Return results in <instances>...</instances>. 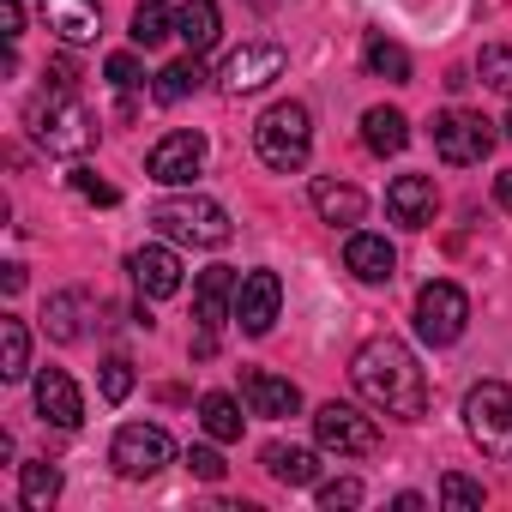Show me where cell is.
I'll return each instance as SVG.
<instances>
[{"label": "cell", "instance_id": "cell-9", "mask_svg": "<svg viewBox=\"0 0 512 512\" xmlns=\"http://www.w3.org/2000/svg\"><path fill=\"white\" fill-rule=\"evenodd\" d=\"M109 464H115V476H127V482H151L163 464H175V440H169V428H157V422H127V428L115 434V446H109Z\"/></svg>", "mask_w": 512, "mask_h": 512}, {"label": "cell", "instance_id": "cell-8", "mask_svg": "<svg viewBox=\"0 0 512 512\" xmlns=\"http://www.w3.org/2000/svg\"><path fill=\"white\" fill-rule=\"evenodd\" d=\"M314 440H320V452H332V458H374V452H380L374 416H362L356 404H338V398L314 410Z\"/></svg>", "mask_w": 512, "mask_h": 512}, {"label": "cell", "instance_id": "cell-31", "mask_svg": "<svg viewBox=\"0 0 512 512\" xmlns=\"http://www.w3.org/2000/svg\"><path fill=\"white\" fill-rule=\"evenodd\" d=\"M476 79H482L488 91L512 97V49H506V43H488V49L476 55Z\"/></svg>", "mask_w": 512, "mask_h": 512}, {"label": "cell", "instance_id": "cell-6", "mask_svg": "<svg viewBox=\"0 0 512 512\" xmlns=\"http://www.w3.org/2000/svg\"><path fill=\"white\" fill-rule=\"evenodd\" d=\"M464 326H470V296H464L452 278H434V284L416 290V338H422L428 350L458 344Z\"/></svg>", "mask_w": 512, "mask_h": 512}, {"label": "cell", "instance_id": "cell-34", "mask_svg": "<svg viewBox=\"0 0 512 512\" xmlns=\"http://www.w3.org/2000/svg\"><path fill=\"white\" fill-rule=\"evenodd\" d=\"M127 392H133V362H127V356H109V362H103V398L121 404Z\"/></svg>", "mask_w": 512, "mask_h": 512}, {"label": "cell", "instance_id": "cell-28", "mask_svg": "<svg viewBox=\"0 0 512 512\" xmlns=\"http://www.w3.org/2000/svg\"><path fill=\"white\" fill-rule=\"evenodd\" d=\"M241 422H247V416H241V404H235L229 392H205V398H199V428H205L211 440H223V446L241 440Z\"/></svg>", "mask_w": 512, "mask_h": 512}, {"label": "cell", "instance_id": "cell-41", "mask_svg": "<svg viewBox=\"0 0 512 512\" xmlns=\"http://www.w3.org/2000/svg\"><path fill=\"white\" fill-rule=\"evenodd\" d=\"M506 139H512V115H506Z\"/></svg>", "mask_w": 512, "mask_h": 512}, {"label": "cell", "instance_id": "cell-27", "mask_svg": "<svg viewBox=\"0 0 512 512\" xmlns=\"http://www.w3.org/2000/svg\"><path fill=\"white\" fill-rule=\"evenodd\" d=\"M205 85V67H199V55H181V61H169L157 79H151V97L157 103H181V97H193Z\"/></svg>", "mask_w": 512, "mask_h": 512}, {"label": "cell", "instance_id": "cell-29", "mask_svg": "<svg viewBox=\"0 0 512 512\" xmlns=\"http://www.w3.org/2000/svg\"><path fill=\"white\" fill-rule=\"evenodd\" d=\"M31 374V332L25 320H0V380H25Z\"/></svg>", "mask_w": 512, "mask_h": 512}, {"label": "cell", "instance_id": "cell-15", "mask_svg": "<svg viewBox=\"0 0 512 512\" xmlns=\"http://www.w3.org/2000/svg\"><path fill=\"white\" fill-rule=\"evenodd\" d=\"M386 211H392V223H404V229H428L434 211H440L434 175H398V181L386 187Z\"/></svg>", "mask_w": 512, "mask_h": 512}, {"label": "cell", "instance_id": "cell-7", "mask_svg": "<svg viewBox=\"0 0 512 512\" xmlns=\"http://www.w3.org/2000/svg\"><path fill=\"white\" fill-rule=\"evenodd\" d=\"M235 272L229 266H211V272H199V284H193V320H199V338H193V356L205 362V356H217V338H223V326L235 320Z\"/></svg>", "mask_w": 512, "mask_h": 512}, {"label": "cell", "instance_id": "cell-32", "mask_svg": "<svg viewBox=\"0 0 512 512\" xmlns=\"http://www.w3.org/2000/svg\"><path fill=\"white\" fill-rule=\"evenodd\" d=\"M440 506H452V512H476V506H482V482L446 470V476H440Z\"/></svg>", "mask_w": 512, "mask_h": 512}, {"label": "cell", "instance_id": "cell-17", "mask_svg": "<svg viewBox=\"0 0 512 512\" xmlns=\"http://www.w3.org/2000/svg\"><path fill=\"white\" fill-rule=\"evenodd\" d=\"M344 266H350L362 284H392V278H398V247H392L386 235L356 229V235L344 241Z\"/></svg>", "mask_w": 512, "mask_h": 512}, {"label": "cell", "instance_id": "cell-21", "mask_svg": "<svg viewBox=\"0 0 512 512\" xmlns=\"http://www.w3.org/2000/svg\"><path fill=\"white\" fill-rule=\"evenodd\" d=\"M97 302L85 296V290H55L49 296V308H43V332L55 338V344H79L85 338V314H91Z\"/></svg>", "mask_w": 512, "mask_h": 512}, {"label": "cell", "instance_id": "cell-11", "mask_svg": "<svg viewBox=\"0 0 512 512\" xmlns=\"http://www.w3.org/2000/svg\"><path fill=\"white\" fill-rule=\"evenodd\" d=\"M205 169V133H163L157 145H151V157H145V175L157 181V187H187L193 175Z\"/></svg>", "mask_w": 512, "mask_h": 512}, {"label": "cell", "instance_id": "cell-26", "mask_svg": "<svg viewBox=\"0 0 512 512\" xmlns=\"http://www.w3.org/2000/svg\"><path fill=\"white\" fill-rule=\"evenodd\" d=\"M362 61H368V73L374 79H386V85H410V49L404 43H392V37H368L362 43Z\"/></svg>", "mask_w": 512, "mask_h": 512}, {"label": "cell", "instance_id": "cell-40", "mask_svg": "<svg viewBox=\"0 0 512 512\" xmlns=\"http://www.w3.org/2000/svg\"><path fill=\"white\" fill-rule=\"evenodd\" d=\"M0 284H7V296H19L25 290V266H7V278H0Z\"/></svg>", "mask_w": 512, "mask_h": 512}, {"label": "cell", "instance_id": "cell-30", "mask_svg": "<svg viewBox=\"0 0 512 512\" xmlns=\"http://www.w3.org/2000/svg\"><path fill=\"white\" fill-rule=\"evenodd\" d=\"M175 37V7H163V0H139V13H133V43L139 49H157Z\"/></svg>", "mask_w": 512, "mask_h": 512}, {"label": "cell", "instance_id": "cell-24", "mask_svg": "<svg viewBox=\"0 0 512 512\" xmlns=\"http://www.w3.org/2000/svg\"><path fill=\"white\" fill-rule=\"evenodd\" d=\"M362 145H368L374 157H398V151L410 145V121H404L398 109H386V103H380V109H368V115H362Z\"/></svg>", "mask_w": 512, "mask_h": 512}, {"label": "cell", "instance_id": "cell-36", "mask_svg": "<svg viewBox=\"0 0 512 512\" xmlns=\"http://www.w3.org/2000/svg\"><path fill=\"white\" fill-rule=\"evenodd\" d=\"M73 193H79V199H91V205H115V199H121V193H115L109 181H97L91 169H73Z\"/></svg>", "mask_w": 512, "mask_h": 512}, {"label": "cell", "instance_id": "cell-14", "mask_svg": "<svg viewBox=\"0 0 512 512\" xmlns=\"http://www.w3.org/2000/svg\"><path fill=\"white\" fill-rule=\"evenodd\" d=\"M127 272H133L139 296L163 302V296H175V290H181V253H175V247H157V241H145V247L133 253V260H127Z\"/></svg>", "mask_w": 512, "mask_h": 512}, {"label": "cell", "instance_id": "cell-39", "mask_svg": "<svg viewBox=\"0 0 512 512\" xmlns=\"http://www.w3.org/2000/svg\"><path fill=\"white\" fill-rule=\"evenodd\" d=\"M494 205H500V211H512V169H500V175H494Z\"/></svg>", "mask_w": 512, "mask_h": 512}, {"label": "cell", "instance_id": "cell-22", "mask_svg": "<svg viewBox=\"0 0 512 512\" xmlns=\"http://www.w3.org/2000/svg\"><path fill=\"white\" fill-rule=\"evenodd\" d=\"M260 464H266V476L284 482V488H314V482H320V458H314L308 446H284V440H272V446L260 452Z\"/></svg>", "mask_w": 512, "mask_h": 512}, {"label": "cell", "instance_id": "cell-23", "mask_svg": "<svg viewBox=\"0 0 512 512\" xmlns=\"http://www.w3.org/2000/svg\"><path fill=\"white\" fill-rule=\"evenodd\" d=\"M217 25H223L217 0H181V7H175V37L187 43V55H205L217 43Z\"/></svg>", "mask_w": 512, "mask_h": 512}, {"label": "cell", "instance_id": "cell-3", "mask_svg": "<svg viewBox=\"0 0 512 512\" xmlns=\"http://www.w3.org/2000/svg\"><path fill=\"white\" fill-rule=\"evenodd\" d=\"M31 133L37 145H49L55 157H85L97 145V115L73 97V91H49L31 103Z\"/></svg>", "mask_w": 512, "mask_h": 512}, {"label": "cell", "instance_id": "cell-1", "mask_svg": "<svg viewBox=\"0 0 512 512\" xmlns=\"http://www.w3.org/2000/svg\"><path fill=\"white\" fill-rule=\"evenodd\" d=\"M350 380H356L362 404H374L392 422H422L428 416V380H422L410 344H398V338H368L350 362Z\"/></svg>", "mask_w": 512, "mask_h": 512}, {"label": "cell", "instance_id": "cell-19", "mask_svg": "<svg viewBox=\"0 0 512 512\" xmlns=\"http://www.w3.org/2000/svg\"><path fill=\"white\" fill-rule=\"evenodd\" d=\"M43 25L61 37V43H91L97 37V25H103V7L97 0H43Z\"/></svg>", "mask_w": 512, "mask_h": 512}, {"label": "cell", "instance_id": "cell-38", "mask_svg": "<svg viewBox=\"0 0 512 512\" xmlns=\"http://www.w3.org/2000/svg\"><path fill=\"white\" fill-rule=\"evenodd\" d=\"M0 37H7V49L25 37V7H19V0H7V7H0Z\"/></svg>", "mask_w": 512, "mask_h": 512}, {"label": "cell", "instance_id": "cell-12", "mask_svg": "<svg viewBox=\"0 0 512 512\" xmlns=\"http://www.w3.org/2000/svg\"><path fill=\"white\" fill-rule=\"evenodd\" d=\"M272 79H284V49H278V43H241V49L223 61V73H217V85H223L229 97L266 91Z\"/></svg>", "mask_w": 512, "mask_h": 512}, {"label": "cell", "instance_id": "cell-18", "mask_svg": "<svg viewBox=\"0 0 512 512\" xmlns=\"http://www.w3.org/2000/svg\"><path fill=\"white\" fill-rule=\"evenodd\" d=\"M37 416L55 422V428H79L85 422V398H79L73 374H61V368H43L37 374Z\"/></svg>", "mask_w": 512, "mask_h": 512}, {"label": "cell", "instance_id": "cell-10", "mask_svg": "<svg viewBox=\"0 0 512 512\" xmlns=\"http://www.w3.org/2000/svg\"><path fill=\"white\" fill-rule=\"evenodd\" d=\"M434 151H440L452 169L482 163V157L494 151V127H488L482 115H470V109H446V115H434Z\"/></svg>", "mask_w": 512, "mask_h": 512}, {"label": "cell", "instance_id": "cell-25", "mask_svg": "<svg viewBox=\"0 0 512 512\" xmlns=\"http://www.w3.org/2000/svg\"><path fill=\"white\" fill-rule=\"evenodd\" d=\"M55 500H61V464H49V458L19 464V506L25 512H49Z\"/></svg>", "mask_w": 512, "mask_h": 512}, {"label": "cell", "instance_id": "cell-2", "mask_svg": "<svg viewBox=\"0 0 512 512\" xmlns=\"http://www.w3.org/2000/svg\"><path fill=\"white\" fill-rule=\"evenodd\" d=\"M253 151H260L266 169L278 175H296L314 151V115L308 103H272L260 121H253Z\"/></svg>", "mask_w": 512, "mask_h": 512}, {"label": "cell", "instance_id": "cell-13", "mask_svg": "<svg viewBox=\"0 0 512 512\" xmlns=\"http://www.w3.org/2000/svg\"><path fill=\"white\" fill-rule=\"evenodd\" d=\"M278 308H284L278 272H247V278L235 284V326H241L247 338H266V332L278 326Z\"/></svg>", "mask_w": 512, "mask_h": 512}, {"label": "cell", "instance_id": "cell-20", "mask_svg": "<svg viewBox=\"0 0 512 512\" xmlns=\"http://www.w3.org/2000/svg\"><path fill=\"white\" fill-rule=\"evenodd\" d=\"M308 199H314V211H320L326 223H338V229L362 223V211H368L362 187H350V181H332V175H320V181L308 187Z\"/></svg>", "mask_w": 512, "mask_h": 512}, {"label": "cell", "instance_id": "cell-4", "mask_svg": "<svg viewBox=\"0 0 512 512\" xmlns=\"http://www.w3.org/2000/svg\"><path fill=\"white\" fill-rule=\"evenodd\" d=\"M464 434L488 452V458H512V386L482 380L464 392Z\"/></svg>", "mask_w": 512, "mask_h": 512}, {"label": "cell", "instance_id": "cell-33", "mask_svg": "<svg viewBox=\"0 0 512 512\" xmlns=\"http://www.w3.org/2000/svg\"><path fill=\"white\" fill-rule=\"evenodd\" d=\"M103 73H109V85H115V91H139V85H145L139 55H109V61H103Z\"/></svg>", "mask_w": 512, "mask_h": 512}, {"label": "cell", "instance_id": "cell-16", "mask_svg": "<svg viewBox=\"0 0 512 512\" xmlns=\"http://www.w3.org/2000/svg\"><path fill=\"white\" fill-rule=\"evenodd\" d=\"M241 398L253 416H296L302 410V386L284 380V374H266V368H247L241 374Z\"/></svg>", "mask_w": 512, "mask_h": 512}, {"label": "cell", "instance_id": "cell-35", "mask_svg": "<svg viewBox=\"0 0 512 512\" xmlns=\"http://www.w3.org/2000/svg\"><path fill=\"white\" fill-rule=\"evenodd\" d=\"M362 500H368V488H362L356 476H338V482L320 488V506H326V512H338V506H362Z\"/></svg>", "mask_w": 512, "mask_h": 512}, {"label": "cell", "instance_id": "cell-5", "mask_svg": "<svg viewBox=\"0 0 512 512\" xmlns=\"http://www.w3.org/2000/svg\"><path fill=\"white\" fill-rule=\"evenodd\" d=\"M151 223L169 235V241H193V247H223L229 241V211L217 199H199V193H181V199H163L151 211Z\"/></svg>", "mask_w": 512, "mask_h": 512}, {"label": "cell", "instance_id": "cell-37", "mask_svg": "<svg viewBox=\"0 0 512 512\" xmlns=\"http://www.w3.org/2000/svg\"><path fill=\"white\" fill-rule=\"evenodd\" d=\"M187 470H193L199 482H223V470H229V464H223L211 446H193V452H187Z\"/></svg>", "mask_w": 512, "mask_h": 512}]
</instances>
